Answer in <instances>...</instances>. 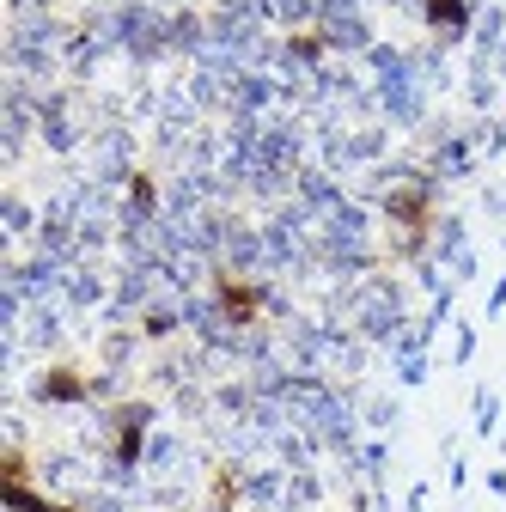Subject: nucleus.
Returning <instances> with one entry per match:
<instances>
[{"label":"nucleus","instance_id":"nucleus-2","mask_svg":"<svg viewBox=\"0 0 506 512\" xmlns=\"http://www.w3.org/2000/svg\"><path fill=\"white\" fill-rule=\"evenodd\" d=\"M43 397L74 403V397H80V378H74V372H49V378H43Z\"/></svg>","mask_w":506,"mask_h":512},{"label":"nucleus","instance_id":"nucleus-1","mask_svg":"<svg viewBox=\"0 0 506 512\" xmlns=\"http://www.w3.org/2000/svg\"><path fill=\"white\" fill-rule=\"evenodd\" d=\"M220 299H226V317H257V287H244V281H220Z\"/></svg>","mask_w":506,"mask_h":512},{"label":"nucleus","instance_id":"nucleus-3","mask_svg":"<svg viewBox=\"0 0 506 512\" xmlns=\"http://www.w3.org/2000/svg\"><path fill=\"white\" fill-rule=\"evenodd\" d=\"M427 19L433 25H464V0H427Z\"/></svg>","mask_w":506,"mask_h":512}]
</instances>
